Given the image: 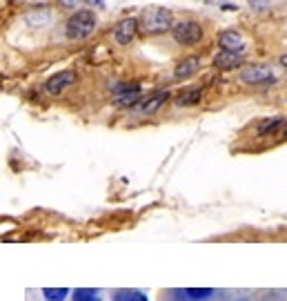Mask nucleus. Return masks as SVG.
Listing matches in <instances>:
<instances>
[{
	"label": "nucleus",
	"instance_id": "obj_18",
	"mask_svg": "<svg viewBox=\"0 0 287 301\" xmlns=\"http://www.w3.org/2000/svg\"><path fill=\"white\" fill-rule=\"evenodd\" d=\"M60 5H63V7H74L76 3H78V0H58Z\"/></svg>",
	"mask_w": 287,
	"mask_h": 301
},
{
	"label": "nucleus",
	"instance_id": "obj_17",
	"mask_svg": "<svg viewBox=\"0 0 287 301\" xmlns=\"http://www.w3.org/2000/svg\"><path fill=\"white\" fill-rule=\"evenodd\" d=\"M131 301H150V299H147L145 292H140V290H134V297H131Z\"/></svg>",
	"mask_w": 287,
	"mask_h": 301
},
{
	"label": "nucleus",
	"instance_id": "obj_1",
	"mask_svg": "<svg viewBox=\"0 0 287 301\" xmlns=\"http://www.w3.org/2000/svg\"><path fill=\"white\" fill-rule=\"evenodd\" d=\"M140 27L145 34L158 36L174 27V14L165 7H147L140 16Z\"/></svg>",
	"mask_w": 287,
	"mask_h": 301
},
{
	"label": "nucleus",
	"instance_id": "obj_15",
	"mask_svg": "<svg viewBox=\"0 0 287 301\" xmlns=\"http://www.w3.org/2000/svg\"><path fill=\"white\" fill-rule=\"evenodd\" d=\"M74 301H102L98 297V292L91 288H78L74 290Z\"/></svg>",
	"mask_w": 287,
	"mask_h": 301
},
{
	"label": "nucleus",
	"instance_id": "obj_3",
	"mask_svg": "<svg viewBox=\"0 0 287 301\" xmlns=\"http://www.w3.org/2000/svg\"><path fill=\"white\" fill-rule=\"evenodd\" d=\"M172 38L176 40L178 45H185V47H192V45H198L203 40V27L194 20H181L172 27Z\"/></svg>",
	"mask_w": 287,
	"mask_h": 301
},
{
	"label": "nucleus",
	"instance_id": "obj_11",
	"mask_svg": "<svg viewBox=\"0 0 287 301\" xmlns=\"http://www.w3.org/2000/svg\"><path fill=\"white\" fill-rule=\"evenodd\" d=\"M201 96H203V90H201V87H187V90H183L181 94L176 96V105H178V107L196 105V103L201 101Z\"/></svg>",
	"mask_w": 287,
	"mask_h": 301
},
{
	"label": "nucleus",
	"instance_id": "obj_4",
	"mask_svg": "<svg viewBox=\"0 0 287 301\" xmlns=\"http://www.w3.org/2000/svg\"><path fill=\"white\" fill-rule=\"evenodd\" d=\"M240 81L249 85H267V83H274V74L267 65H249L240 69Z\"/></svg>",
	"mask_w": 287,
	"mask_h": 301
},
{
	"label": "nucleus",
	"instance_id": "obj_7",
	"mask_svg": "<svg viewBox=\"0 0 287 301\" xmlns=\"http://www.w3.org/2000/svg\"><path fill=\"white\" fill-rule=\"evenodd\" d=\"M245 56L243 51H227V49H220L216 54V58H214V65L218 67V69H236V67L243 65Z\"/></svg>",
	"mask_w": 287,
	"mask_h": 301
},
{
	"label": "nucleus",
	"instance_id": "obj_16",
	"mask_svg": "<svg viewBox=\"0 0 287 301\" xmlns=\"http://www.w3.org/2000/svg\"><path fill=\"white\" fill-rule=\"evenodd\" d=\"M138 98H140V90H134L129 92V94H120L118 98H116V105L118 107H131L138 103Z\"/></svg>",
	"mask_w": 287,
	"mask_h": 301
},
{
	"label": "nucleus",
	"instance_id": "obj_14",
	"mask_svg": "<svg viewBox=\"0 0 287 301\" xmlns=\"http://www.w3.org/2000/svg\"><path fill=\"white\" fill-rule=\"evenodd\" d=\"M43 297L47 301H65L69 297L67 288H43Z\"/></svg>",
	"mask_w": 287,
	"mask_h": 301
},
{
	"label": "nucleus",
	"instance_id": "obj_10",
	"mask_svg": "<svg viewBox=\"0 0 287 301\" xmlns=\"http://www.w3.org/2000/svg\"><path fill=\"white\" fill-rule=\"evenodd\" d=\"M198 67H201V58H196V56H189L185 58L181 65L174 69V79L176 81H183V79H189V76H194L198 71Z\"/></svg>",
	"mask_w": 287,
	"mask_h": 301
},
{
	"label": "nucleus",
	"instance_id": "obj_19",
	"mask_svg": "<svg viewBox=\"0 0 287 301\" xmlns=\"http://www.w3.org/2000/svg\"><path fill=\"white\" fill-rule=\"evenodd\" d=\"M280 65L287 67V54H285V56H280Z\"/></svg>",
	"mask_w": 287,
	"mask_h": 301
},
{
	"label": "nucleus",
	"instance_id": "obj_13",
	"mask_svg": "<svg viewBox=\"0 0 287 301\" xmlns=\"http://www.w3.org/2000/svg\"><path fill=\"white\" fill-rule=\"evenodd\" d=\"M183 292L194 301H207L209 297H214V288H185Z\"/></svg>",
	"mask_w": 287,
	"mask_h": 301
},
{
	"label": "nucleus",
	"instance_id": "obj_12",
	"mask_svg": "<svg viewBox=\"0 0 287 301\" xmlns=\"http://www.w3.org/2000/svg\"><path fill=\"white\" fill-rule=\"evenodd\" d=\"M287 125V121L285 118H267V121H263L258 125V134H274V132H278V129H283Z\"/></svg>",
	"mask_w": 287,
	"mask_h": 301
},
{
	"label": "nucleus",
	"instance_id": "obj_8",
	"mask_svg": "<svg viewBox=\"0 0 287 301\" xmlns=\"http://www.w3.org/2000/svg\"><path fill=\"white\" fill-rule=\"evenodd\" d=\"M218 45H220V49H227V51H243L245 40L238 32L229 29V32H223L218 36Z\"/></svg>",
	"mask_w": 287,
	"mask_h": 301
},
{
	"label": "nucleus",
	"instance_id": "obj_2",
	"mask_svg": "<svg viewBox=\"0 0 287 301\" xmlns=\"http://www.w3.org/2000/svg\"><path fill=\"white\" fill-rule=\"evenodd\" d=\"M96 29V16L89 9H80L67 20V38L71 40H83Z\"/></svg>",
	"mask_w": 287,
	"mask_h": 301
},
{
	"label": "nucleus",
	"instance_id": "obj_9",
	"mask_svg": "<svg viewBox=\"0 0 287 301\" xmlns=\"http://www.w3.org/2000/svg\"><path fill=\"white\" fill-rule=\"evenodd\" d=\"M167 98H169V92H156V94H152V96H147L145 101H140V112L142 114H154V112H158L163 105L167 103Z\"/></svg>",
	"mask_w": 287,
	"mask_h": 301
},
{
	"label": "nucleus",
	"instance_id": "obj_6",
	"mask_svg": "<svg viewBox=\"0 0 287 301\" xmlns=\"http://www.w3.org/2000/svg\"><path fill=\"white\" fill-rule=\"evenodd\" d=\"M138 32V20L136 18H122L118 25L114 27V38L118 45H129L136 38Z\"/></svg>",
	"mask_w": 287,
	"mask_h": 301
},
{
	"label": "nucleus",
	"instance_id": "obj_5",
	"mask_svg": "<svg viewBox=\"0 0 287 301\" xmlns=\"http://www.w3.org/2000/svg\"><path fill=\"white\" fill-rule=\"evenodd\" d=\"M74 81H76V71H71V69L58 71V74H54L51 79H47V83H45V92L56 96V94L67 90L69 85H74Z\"/></svg>",
	"mask_w": 287,
	"mask_h": 301
}]
</instances>
